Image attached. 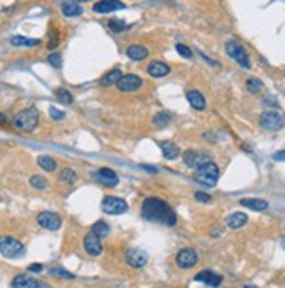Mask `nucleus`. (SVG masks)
Masks as SVG:
<instances>
[{
  "instance_id": "1",
  "label": "nucleus",
  "mask_w": 285,
  "mask_h": 288,
  "mask_svg": "<svg viewBox=\"0 0 285 288\" xmlns=\"http://www.w3.org/2000/svg\"><path fill=\"white\" fill-rule=\"evenodd\" d=\"M142 217L149 222L163 224L166 227H173L177 224V213L173 208L163 199L157 197H145L142 203Z\"/></svg>"
},
{
  "instance_id": "2",
  "label": "nucleus",
  "mask_w": 285,
  "mask_h": 288,
  "mask_svg": "<svg viewBox=\"0 0 285 288\" xmlns=\"http://www.w3.org/2000/svg\"><path fill=\"white\" fill-rule=\"evenodd\" d=\"M37 124H39V110H37L35 107L21 110L14 117V121H12V126H14L16 129L25 133H32L33 129L37 128Z\"/></svg>"
},
{
  "instance_id": "3",
  "label": "nucleus",
  "mask_w": 285,
  "mask_h": 288,
  "mask_svg": "<svg viewBox=\"0 0 285 288\" xmlns=\"http://www.w3.org/2000/svg\"><path fill=\"white\" fill-rule=\"evenodd\" d=\"M25 253L26 250L21 241L12 236H0V255H4L5 259H21Z\"/></svg>"
},
{
  "instance_id": "4",
  "label": "nucleus",
  "mask_w": 285,
  "mask_h": 288,
  "mask_svg": "<svg viewBox=\"0 0 285 288\" xmlns=\"http://www.w3.org/2000/svg\"><path fill=\"white\" fill-rule=\"evenodd\" d=\"M219 177H221V171H219V166L214 163V161H212V163H207L205 166L198 168L196 173H194L196 182L207 185V187H215Z\"/></svg>"
},
{
  "instance_id": "5",
  "label": "nucleus",
  "mask_w": 285,
  "mask_h": 288,
  "mask_svg": "<svg viewBox=\"0 0 285 288\" xmlns=\"http://www.w3.org/2000/svg\"><path fill=\"white\" fill-rule=\"evenodd\" d=\"M226 53H228V56L231 58L233 61H236L240 67L250 68L249 53H247L245 47H243L240 42H236V40H228V42H226Z\"/></svg>"
},
{
  "instance_id": "6",
  "label": "nucleus",
  "mask_w": 285,
  "mask_h": 288,
  "mask_svg": "<svg viewBox=\"0 0 285 288\" xmlns=\"http://www.w3.org/2000/svg\"><path fill=\"white\" fill-rule=\"evenodd\" d=\"M259 124L263 129L266 131H280L285 124V119L280 112H275V110H266L261 114L259 117Z\"/></svg>"
},
{
  "instance_id": "7",
  "label": "nucleus",
  "mask_w": 285,
  "mask_h": 288,
  "mask_svg": "<svg viewBox=\"0 0 285 288\" xmlns=\"http://www.w3.org/2000/svg\"><path fill=\"white\" fill-rule=\"evenodd\" d=\"M182 159L187 164L189 168L193 170H198V168L205 166L207 163H212V157L208 152H200V150H185L182 154Z\"/></svg>"
},
{
  "instance_id": "8",
  "label": "nucleus",
  "mask_w": 285,
  "mask_h": 288,
  "mask_svg": "<svg viewBox=\"0 0 285 288\" xmlns=\"http://www.w3.org/2000/svg\"><path fill=\"white\" fill-rule=\"evenodd\" d=\"M102 210L107 215H123L128 211V203L121 197L107 196L102 201Z\"/></svg>"
},
{
  "instance_id": "9",
  "label": "nucleus",
  "mask_w": 285,
  "mask_h": 288,
  "mask_svg": "<svg viewBox=\"0 0 285 288\" xmlns=\"http://www.w3.org/2000/svg\"><path fill=\"white\" fill-rule=\"evenodd\" d=\"M37 224L46 231H58L61 227V217L54 211H40L37 215Z\"/></svg>"
},
{
  "instance_id": "10",
  "label": "nucleus",
  "mask_w": 285,
  "mask_h": 288,
  "mask_svg": "<svg viewBox=\"0 0 285 288\" xmlns=\"http://www.w3.org/2000/svg\"><path fill=\"white\" fill-rule=\"evenodd\" d=\"M198 259L200 257H198V253L193 248H184L177 253L175 262H177V266L180 269H191V267H194L198 264Z\"/></svg>"
},
{
  "instance_id": "11",
  "label": "nucleus",
  "mask_w": 285,
  "mask_h": 288,
  "mask_svg": "<svg viewBox=\"0 0 285 288\" xmlns=\"http://www.w3.org/2000/svg\"><path fill=\"white\" fill-rule=\"evenodd\" d=\"M147 260H149V255L142 248H130L126 252V264L133 269H142L147 264Z\"/></svg>"
},
{
  "instance_id": "12",
  "label": "nucleus",
  "mask_w": 285,
  "mask_h": 288,
  "mask_svg": "<svg viewBox=\"0 0 285 288\" xmlns=\"http://www.w3.org/2000/svg\"><path fill=\"white\" fill-rule=\"evenodd\" d=\"M93 180H97L98 184L107 185V187H116L119 184V177L116 175V171H112L111 168H100L98 171L91 175Z\"/></svg>"
},
{
  "instance_id": "13",
  "label": "nucleus",
  "mask_w": 285,
  "mask_h": 288,
  "mask_svg": "<svg viewBox=\"0 0 285 288\" xmlns=\"http://www.w3.org/2000/svg\"><path fill=\"white\" fill-rule=\"evenodd\" d=\"M84 250L88 255L91 257H100L102 252H104V246H102V239L98 238L95 232L89 231L88 234L84 236Z\"/></svg>"
},
{
  "instance_id": "14",
  "label": "nucleus",
  "mask_w": 285,
  "mask_h": 288,
  "mask_svg": "<svg viewBox=\"0 0 285 288\" xmlns=\"http://www.w3.org/2000/svg\"><path fill=\"white\" fill-rule=\"evenodd\" d=\"M143 84V81L135 74H128V75H123L121 81L118 82V89L123 93H132V91H137L140 89Z\"/></svg>"
},
{
  "instance_id": "15",
  "label": "nucleus",
  "mask_w": 285,
  "mask_h": 288,
  "mask_svg": "<svg viewBox=\"0 0 285 288\" xmlns=\"http://www.w3.org/2000/svg\"><path fill=\"white\" fill-rule=\"evenodd\" d=\"M11 288H51L47 283L39 280H33L30 276H25V274H18V276L12 280Z\"/></svg>"
},
{
  "instance_id": "16",
  "label": "nucleus",
  "mask_w": 285,
  "mask_h": 288,
  "mask_svg": "<svg viewBox=\"0 0 285 288\" xmlns=\"http://www.w3.org/2000/svg\"><path fill=\"white\" fill-rule=\"evenodd\" d=\"M125 7L126 5L123 2H119V0H100V2L93 5V11L98 12V14H109V12L121 11Z\"/></svg>"
},
{
  "instance_id": "17",
  "label": "nucleus",
  "mask_w": 285,
  "mask_h": 288,
  "mask_svg": "<svg viewBox=\"0 0 285 288\" xmlns=\"http://www.w3.org/2000/svg\"><path fill=\"white\" fill-rule=\"evenodd\" d=\"M194 281H200V283H205V285H208V287H219V285L222 283V276L214 273V271L205 269L194 276Z\"/></svg>"
},
{
  "instance_id": "18",
  "label": "nucleus",
  "mask_w": 285,
  "mask_h": 288,
  "mask_svg": "<svg viewBox=\"0 0 285 288\" xmlns=\"http://www.w3.org/2000/svg\"><path fill=\"white\" fill-rule=\"evenodd\" d=\"M147 72H149L150 77H166L168 74L171 72L170 65L163 63V61H152V63H149V67H147Z\"/></svg>"
},
{
  "instance_id": "19",
  "label": "nucleus",
  "mask_w": 285,
  "mask_h": 288,
  "mask_svg": "<svg viewBox=\"0 0 285 288\" xmlns=\"http://www.w3.org/2000/svg\"><path fill=\"white\" fill-rule=\"evenodd\" d=\"M187 101L194 110H205V108H207V100H205V96L201 95L200 91H196V89H191V91L187 93Z\"/></svg>"
},
{
  "instance_id": "20",
  "label": "nucleus",
  "mask_w": 285,
  "mask_h": 288,
  "mask_svg": "<svg viewBox=\"0 0 285 288\" xmlns=\"http://www.w3.org/2000/svg\"><path fill=\"white\" fill-rule=\"evenodd\" d=\"M159 147H161V152H163L164 159L173 161V159H177V157L180 156V149H178V147L175 145L173 142H170V140H164V142H161Z\"/></svg>"
},
{
  "instance_id": "21",
  "label": "nucleus",
  "mask_w": 285,
  "mask_h": 288,
  "mask_svg": "<svg viewBox=\"0 0 285 288\" xmlns=\"http://www.w3.org/2000/svg\"><path fill=\"white\" fill-rule=\"evenodd\" d=\"M249 222V217H247L243 211H236V213H231L228 218H226V225L229 229H240Z\"/></svg>"
},
{
  "instance_id": "22",
  "label": "nucleus",
  "mask_w": 285,
  "mask_h": 288,
  "mask_svg": "<svg viewBox=\"0 0 285 288\" xmlns=\"http://www.w3.org/2000/svg\"><path fill=\"white\" fill-rule=\"evenodd\" d=\"M126 56H128L130 60H133V61H142V60H145V58L149 56V51H147V47L135 44V46H130L128 49H126Z\"/></svg>"
},
{
  "instance_id": "23",
  "label": "nucleus",
  "mask_w": 285,
  "mask_h": 288,
  "mask_svg": "<svg viewBox=\"0 0 285 288\" xmlns=\"http://www.w3.org/2000/svg\"><path fill=\"white\" fill-rule=\"evenodd\" d=\"M123 77V72L119 70V68H114V70L107 72V74L102 77L100 84L104 86V88H109V86H118V82L121 81Z\"/></svg>"
},
{
  "instance_id": "24",
  "label": "nucleus",
  "mask_w": 285,
  "mask_h": 288,
  "mask_svg": "<svg viewBox=\"0 0 285 288\" xmlns=\"http://www.w3.org/2000/svg\"><path fill=\"white\" fill-rule=\"evenodd\" d=\"M240 204L245 208H249V210H254V211H266L268 210V201L264 199H256V197H252V199H242L240 201Z\"/></svg>"
},
{
  "instance_id": "25",
  "label": "nucleus",
  "mask_w": 285,
  "mask_h": 288,
  "mask_svg": "<svg viewBox=\"0 0 285 288\" xmlns=\"http://www.w3.org/2000/svg\"><path fill=\"white\" fill-rule=\"evenodd\" d=\"M11 44L16 47H37L40 44V40L30 39V37H23V35H14L11 39Z\"/></svg>"
},
{
  "instance_id": "26",
  "label": "nucleus",
  "mask_w": 285,
  "mask_h": 288,
  "mask_svg": "<svg viewBox=\"0 0 285 288\" xmlns=\"http://www.w3.org/2000/svg\"><path fill=\"white\" fill-rule=\"evenodd\" d=\"M61 12L67 18H77V16L82 14V7L75 2H65V4H61Z\"/></svg>"
},
{
  "instance_id": "27",
  "label": "nucleus",
  "mask_w": 285,
  "mask_h": 288,
  "mask_svg": "<svg viewBox=\"0 0 285 288\" xmlns=\"http://www.w3.org/2000/svg\"><path fill=\"white\" fill-rule=\"evenodd\" d=\"M58 180H60L61 184L72 185L77 182V173H75L72 168H63V170L60 171V175H58Z\"/></svg>"
},
{
  "instance_id": "28",
  "label": "nucleus",
  "mask_w": 285,
  "mask_h": 288,
  "mask_svg": "<svg viewBox=\"0 0 285 288\" xmlns=\"http://www.w3.org/2000/svg\"><path fill=\"white\" fill-rule=\"evenodd\" d=\"M91 232H95V234L98 236V238H107L109 234H111V227H109V224L107 222H104V220H98L97 224L93 225V229H91Z\"/></svg>"
},
{
  "instance_id": "29",
  "label": "nucleus",
  "mask_w": 285,
  "mask_h": 288,
  "mask_svg": "<svg viewBox=\"0 0 285 288\" xmlns=\"http://www.w3.org/2000/svg\"><path fill=\"white\" fill-rule=\"evenodd\" d=\"M54 95H56V98L60 100V103H63V105H72L74 103V96H72V93L68 91V89L58 88L56 91H54Z\"/></svg>"
},
{
  "instance_id": "30",
  "label": "nucleus",
  "mask_w": 285,
  "mask_h": 288,
  "mask_svg": "<svg viewBox=\"0 0 285 288\" xmlns=\"http://www.w3.org/2000/svg\"><path fill=\"white\" fill-rule=\"evenodd\" d=\"M37 163H39V166L42 168V170H46V171H54L56 170V161H54L53 157H49V156H39Z\"/></svg>"
},
{
  "instance_id": "31",
  "label": "nucleus",
  "mask_w": 285,
  "mask_h": 288,
  "mask_svg": "<svg viewBox=\"0 0 285 288\" xmlns=\"http://www.w3.org/2000/svg\"><path fill=\"white\" fill-rule=\"evenodd\" d=\"M154 124L157 126V128H164V126H168L170 124V121H171V115L168 114V112H157L156 115H154Z\"/></svg>"
},
{
  "instance_id": "32",
  "label": "nucleus",
  "mask_w": 285,
  "mask_h": 288,
  "mask_svg": "<svg viewBox=\"0 0 285 288\" xmlns=\"http://www.w3.org/2000/svg\"><path fill=\"white\" fill-rule=\"evenodd\" d=\"M49 274L51 276H56V278H63V280H74V274L72 273H68L67 269H63V267H60V266H54V267H51L49 269Z\"/></svg>"
},
{
  "instance_id": "33",
  "label": "nucleus",
  "mask_w": 285,
  "mask_h": 288,
  "mask_svg": "<svg viewBox=\"0 0 285 288\" xmlns=\"http://www.w3.org/2000/svg\"><path fill=\"white\" fill-rule=\"evenodd\" d=\"M109 28L112 30L114 33H121V32H125V30H128L130 28V25H126L125 21H121V19H111L109 21Z\"/></svg>"
},
{
  "instance_id": "34",
  "label": "nucleus",
  "mask_w": 285,
  "mask_h": 288,
  "mask_svg": "<svg viewBox=\"0 0 285 288\" xmlns=\"http://www.w3.org/2000/svg\"><path fill=\"white\" fill-rule=\"evenodd\" d=\"M30 185H32L33 189H37V191H44V189L47 187V180L44 177H40V175H33V177L30 178Z\"/></svg>"
},
{
  "instance_id": "35",
  "label": "nucleus",
  "mask_w": 285,
  "mask_h": 288,
  "mask_svg": "<svg viewBox=\"0 0 285 288\" xmlns=\"http://www.w3.org/2000/svg\"><path fill=\"white\" fill-rule=\"evenodd\" d=\"M263 88H264V84L261 79L252 77L247 81V89H249L250 93H259V91H263Z\"/></svg>"
},
{
  "instance_id": "36",
  "label": "nucleus",
  "mask_w": 285,
  "mask_h": 288,
  "mask_svg": "<svg viewBox=\"0 0 285 288\" xmlns=\"http://www.w3.org/2000/svg\"><path fill=\"white\" fill-rule=\"evenodd\" d=\"M175 49H177V53L180 54V56L187 58V60H191V58H193V51L189 49L187 46H184V44H177V46H175Z\"/></svg>"
},
{
  "instance_id": "37",
  "label": "nucleus",
  "mask_w": 285,
  "mask_h": 288,
  "mask_svg": "<svg viewBox=\"0 0 285 288\" xmlns=\"http://www.w3.org/2000/svg\"><path fill=\"white\" fill-rule=\"evenodd\" d=\"M47 61H49L51 67L60 68V67H61V54H60V53H51L49 58H47Z\"/></svg>"
},
{
  "instance_id": "38",
  "label": "nucleus",
  "mask_w": 285,
  "mask_h": 288,
  "mask_svg": "<svg viewBox=\"0 0 285 288\" xmlns=\"http://www.w3.org/2000/svg\"><path fill=\"white\" fill-rule=\"evenodd\" d=\"M194 199H196V201H200V203H210V201H212V197L208 196L207 192L198 191L196 194H194Z\"/></svg>"
},
{
  "instance_id": "39",
  "label": "nucleus",
  "mask_w": 285,
  "mask_h": 288,
  "mask_svg": "<svg viewBox=\"0 0 285 288\" xmlns=\"http://www.w3.org/2000/svg\"><path fill=\"white\" fill-rule=\"evenodd\" d=\"M49 115L54 119V121H61V119L65 117V112H61V110H58L56 107H51L49 108Z\"/></svg>"
},
{
  "instance_id": "40",
  "label": "nucleus",
  "mask_w": 285,
  "mask_h": 288,
  "mask_svg": "<svg viewBox=\"0 0 285 288\" xmlns=\"http://www.w3.org/2000/svg\"><path fill=\"white\" fill-rule=\"evenodd\" d=\"M263 103L266 105V107H277V108H278V101H277V98H275V96H271V95H268L266 98H264Z\"/></svg>"
},
{
  "instance_id": "41",
  "label": "nucleus",
  "mask_w": 285,
  "mask_h": 288,
  "mask_svg": "<svg viewBox=\"0 0 285 288\" xmlns=\"http://www.w3.org/2000/svg\"><path fill=\"white\" fill-rule=\"evenodd\" d=\"M58 42H60V39H58V33L53 32V35L49 37V42H47V47H49V49H54V47L58 46Z\"/></svg>"
},
{
  "instance_id": "42",
  "label": "nucleus",
  "mask_w": 285,
  "mask_h": 288,
  "mask_svg": "<svg viewBox=\"0 0 285 288\" xmlns=\"http://www.w3.org/2000/svg\"><path fill=\"white\" fill-rule=\"evenodd\" d=\"M273 161H277V163H282V161H285V150H280V152L273 154Z\"/></svg>"
},
{
  "instance_id": "43",
  "label": "nucleus",
  "mask_w": 285,
  "mask_h": 288,
  "mask_svg": "<svg viewBox=\"0 0 285 288\" xmlns=\"http://www.w3.org/2000/svg\"><path fill=\"white\" fill-rule=\"evenodd\" d=\"M28 271H33V273H40V271H42V266H40V264H32V266L28 267Z\"/></svg>"
},
{
  "instance_id": "44",
  "label": "nucleus",
  "mask_w": 285,
  "mask_h": 288,
  "mask_svg": "<svg viewBox=\"0 0 285 288\" xmlns=\"http://www.w3.org/2000/svg\"><path fill=\"white\" fill-rule=\"evenodd\" d=\"M142 168H143L145 171H150V173H157V171H159L156 166H147V164H142Z\"/></svg>"
},
{
  "instance_id": "45",
  "label": "nucleus",
  "mask_w": 285,
  "mask_h": 288,
  "mask_svg": "<svg viewBox=\"0 0 285 288\" xmlns=\"http://www.w3.org/2000/svg\"><path fill=\"white\" fill-rule=\"evenodd\" d=\"M212 234H214V236L222 234V229H221V227H214V229H212Z\"/></svg>"
},
{
  "instance_id": "46",
  "label": "nucleus",
  "mask_w": 285,
  "mask_h": 288,
  "mask_svg": "<svg viewBox=\"0 0 285 288\" xmlns=\"http://www.w3.org/2000/svg\"><path fill=\"white\" fill-rule=\"evenodd\" d=\"M5 122H7V119H5V117H4V115L0 114V126H4V124H5Z\"/></svg>"
},
{
  "instance_id": "47",
  "label": "nucleus",
  "mask_w": 285,
  "mask_h": 288,
  "mask_svg": "<svg viewBox=\"0 0 285 288\" xmlns=\"http://www.w3.org/2000/svg\"><path fill=\"white\" fill-rule=\"evenodd\" d=\"M280 243H282V248L285 250V236H284V238H282V241H280Z\"/></svg>"
},
{
  "instance_id": "48",
  "label": "nucleus",
  "mask_w": 285,
  "mask_h": 288,
  "mask_svg": "<svg viewBox=\"0 0 285 288\" xmlns=\"http://www.w3.org/2000/svg\"><path fill=\"white\" fill-rule=\"evenodd\" d=\"M245 288H257V287H252V285H245Z\"/></svg>"
}]
</instances>
